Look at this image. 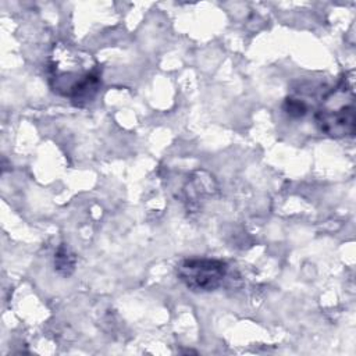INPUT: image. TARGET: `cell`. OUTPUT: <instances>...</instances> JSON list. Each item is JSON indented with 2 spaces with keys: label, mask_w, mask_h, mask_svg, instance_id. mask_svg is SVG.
Segmentation results:
<instances>
[{
  "label": "cell",
  "mask_w": 356,
  "mask_h": 356,
  "mask_svg": "<svg viewBox=\"0 0 356 356\" xmlns=\"http://www.w3.org/2000/svg\"><path fill=\"white\" fill-rule=\"evenodd\" d=\"M49 83L54 93L83 106L92 102L100 89V67L90 54L57 43L49 61Z\"/></svg>",
  "instance_id": "cell-1"
},
{
  "label": "cell",
  "mask_w": 356,
  "mask_h": 356,
  "mask_svg": "<svg viewBox=\"0 0 356 356\" xmlns=\"http://www.w3.org/2000/svg\"><path fill=\"white\" fill-rule=\"evenodd\" d=\"M320 132L330 138H345L353 135L356 124V108L352 85L342 79L321 99L314 114Z\"/></svg>",
  "instance_id": "cell-2"
},
{
  "label": "cell",
  "mask_w": 356,
  "mask_h": 356,
  "mask_svg": "<svg viewBox=\"0 0 356 356\" xmlns=\"http://www.w3.org/2000/svg\"><path fill=\"white\" fill-rule=\"evenodd\" d=\"M225 261L210 257H188L177 264L179 281L192 292H211L220 288L227 277Z\"/></svg>",
  "instance_id": "cell-3"
},
{
  "label": "cell",
  "mask_w": 356,
  "mask_h": 356,
  "mask_svg": "<svg viewBox=\"0 0 356 356\" xmlns=\"http://www.w3.org/2000/svg\"><path fill=\"white\" fill-rule=\"evenodd\" d=\"M75 264H76L75 254L71 252V249L68 246L61 245L54 254V270L60 275L68 277L74 273Z\"/></svg>",
  "instance_id": "cell-4"
},
{
  "label": "cell",
  "mask_w": 356,
  "mask_h": 356,
  "mask_svg": "<svg viewBox=\"0 0 356 356\" xmlns=\"http://www.w3.org/2000/svg\"><path fill=\"white\" fill-rule=\"evenodd\" d=\"M282 107H284V111L292 118H300L307 113V104L296 96H288L284 100Z\"/></svg>",
  "instance_id": "cell-5"
}]
</instances>
